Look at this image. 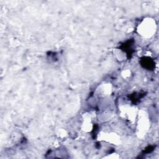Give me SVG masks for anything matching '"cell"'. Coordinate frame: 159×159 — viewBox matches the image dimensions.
Listing matches in <instances>:
<instances>
[{"label": "cell", "instance_id": "1", "mask_svg": "<svg viewBox=\"0 0 159 159\" xmlns=\"http://www.w3.org/2000/svg\"><path fill=\"white\" fill-rule=\"evenodd\" d=\"M142 66L148 70H153L155 67V63L152 59L148 57H143L140 61Z\"/></svg>", "mask_w": 159, "mask_h": 159}, {"label": "cell", "instance_id": "2", "mask_svg": "<svg viewBox=\"0 0 159 159\" xmlns=\"http://www.w3.org/2000/svg\"><path fill=\"white\" fill-rule=\"evenodd\" d=\"M133 42H134L133 40H128L125 43L122 44V45L121 46L122 49L127 53V55L129 57L131 56L132 53L133 52L132 47Z\"/></svg>", "mask_w": 159, "mask_h": 159}, {"label": "cell", "instance_id": "3", "mask_svg": "<svg viewBox=\"0 0 159 159\" xmlns=\"http://www.w3.org/2000/svg\"><path fill=\"white\" fill-rule=\"evenodd\" d=\"M153 147L150 146V147H148L145 150V151H143V152H145V153H149V152H152V151L153 150Z\"/></svg>", "mask_w": 159, "mask_h": 159}]
</instances>
